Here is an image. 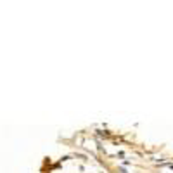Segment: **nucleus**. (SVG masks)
Returning a JSON list of instances; mask_svg holds the SVG:
<instances>
[]
</instances>
